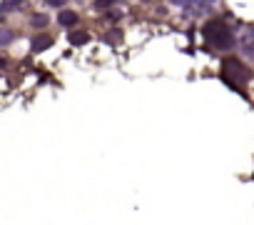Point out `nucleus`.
<instances>
[{
    "mask_svg": "<svg viewBox=\"0 0 254 225\" xmlns=\"http://www.w3.org/2000/svg\"><path fill=\"white\" fill-rule=\"evenodd\" d=\"M204 40L214 48V50H229L234 45V35L229 30V25L219 23V20H212L204 25Z\"/></svg>",
    "mask_w": 254,
    "mask_h": 225,
    "instance_id": "f257e3e1",
    "label": "nucleus"
},
{
    "mask_svg": "<svg viewBox=\"0 0 254 225\" xmlns=\"http://www.w3.org/2000/svg\"><path fill=\"white\" fill-rule=\"evenodd\" d=\"M224 78L232 85H242L244 80H249V70L239 60H224Z\"/></svg>",
    "mask_w": 254,
    "mask_h": 225,
    "instance_id": "f03ea898",
    "label": "nucleus"
},
{
    "mask_svg": "<svg viewBox=\"0 0 254 225\" xmlns=\"http://www.w3.org/2000/svg\"><path fill=\"white\" fill-rule=\"evenodd\" d=\"M58 20H60V25H67V28H70V25H77L80 18H77V13H72V10H60V18H58Z\"/></svg>",
    "mask_w": 254,
    "mask_h": 225,
    "instance_id": "7ed1b4c3",
    "label": "nucleus"
},
{
    "mask_svg": "<svg viewBox=\"0 0 254 225\" xmlns=\"http://www.w3.org/2000/svg\"><path fill=\"white\" fill-rule=\"evenodd\" d=\"M50 43H53V38H48V35H43V38H35L33 40V50H45V48H50Z\"/></svg>",
    "mask_w": 254,
    "mask_h": 225,
    "instance_id": "20e7f679",
    "label": "nucleus"
},
{
    "mask_svg": "<svg viewBox=\"0 0 254 225\" xmlns=\"http://www.w3.org/2000/svg\"><path fill=\"white\" fill-rule=\"evenodd\" d=\"M70 43H72V45L87 43V33H72V35H70Z\"/></svg>",
    "mask_w": 254,
    "mask_h": 225,
    "instance_id": "39448f33",
    "label": "nucleus"
},
{
    "mask_svg": "<svg viewBox=\"0 0 254 225\" xmlns=\"http://www.w3.org/2000/svg\"><path fill=\"white\" fill-rule=\"evenodd\" d=\"M18 3H20V0H5V3H3V10H15Z\"/></svg>",
    "mask_w": 254,
    "mask_h": 225,
    "instance_id": "423d86ee",
    "label": "nucleus"
},
{
    "mask_svg": "<svg viewBox=\"0 0 254 225\" xmlns=\"http://www.w3.org/2000/svg\"><path fill=\"white\" fill-rule=\"evenodd\" d=\"M33 23H35V25H45L48 18H45V15H38V18H33Z\"/></svg>",
    "mask_w": 254,
    "mask_h": 225,
    "instance_id": "0eeeda50",
    "label": "nucleus"
},
{
    "mask_svg": "<svg viewBox=\"0 0 254 225\" xmlns=\"http://www.w3.org/2000/svg\"><path fill=\"white\" fill-rule=\"evenodd\" d=\"M5 40H10V33H0V43H5Z\"/></svg>",
    "mask_w": 254,
    "mask_h": 225,
    "instance_id": "6e6552de",
    "label": "nucleus"
},
{
    "mask_svg": "<svg viewBox=\"0 0 254 225\" xmlns=\"http://www.w3.org/2000/svg\"><path fill=\"white\" fill-rule=\"evenodd\" d=\"M199 3H212V0H199Z\"/></svg>",
    "mask_w": 254,
    "mask_h": 225,
    "instance_id": "1a4fd4ad",
    "label": "nucleus"
},
{
    "mask_svg": "<svg viewBox=\"0 0 254 225\" xmlns=\"http://www.w3.org/2000/svg\"><path fill=\"white\" fill-rule=\"evenodd\" d=\"M175 3H180V0H175Z\"/></svg>",
    "mask_w": 254,
    "mask_h": 225,
    "instance_id": "9d476101",
    "label": "nucleus"
}]
</instances>
